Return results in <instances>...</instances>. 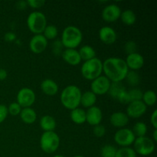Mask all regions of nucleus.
Returning <instances> with one entry per match:
<instances>
[{
  "label": "nucleus",
  "mask_w": 157,
  "mask_h": 157,
  "mask_svg": "<svg viewBox=\"0 0 157 157\" xmlns=\"http://www.w3.org/2000/svg\"><path fill=\"white\" fill-rule=\"evenodd\" d=\"M36 95L32 89L29 87H22L18 90L16 95V102L21 108L31 107L35 102Z\"/></svg>",
  "instance_id": "1a4fd4ad"
},
{
  "label": "nucleus",
  "mask_w": 157,
  "mask_h": 157,
  "mask_svg": "<svg viewBox=\"0 0 157 157\" xmlns=\"http://www.w3.org/2000/svg\"><path fill=\"white\" fill-rule=\"evenodd\" d=\"M117 150L113 146L105 145L102 147L101 150V154L102 157H115Z\"/></svg>",
  "instance_id": "2f4dec72"
},
{
  "label": "nucleus",
  "mask_w": 157,
  "mask_h": 157,
  "mask_svg": "<svg viewBox=\"0 0 157 157\" xmlns=\"http://www.w3.org/2000/svg\"><path fill=\"white\" fill-rule=\"evenodd\" d=\"M53 157H64V156H61V155H55Z\"/></svg>",
  "instance_id": "49530a36"
},
{
  "label": "nucleus",
  "mask_w": 157,
  "mask_h": 157,
  "mask_svg": "<svg viewBox=\"0 0 157 157\" xmlns=\"http://www.w3.org/2000/svg\"><path fill=\"white\" fill-rule=\"evenodd\" d=\"M120 18L122 22L127 26H130L134 25L136 21V16L135 12L131 9H126L121 12Z\"/></svg>",
  "instance_id": "b1692460"
},
{
  "label": "nucleus",
  "mask_w": 157,
  "mask_h": 157,
  "mask_svg": "<svg viewBox=\"0 0 157 157\" xmlns=\"http://www.w3.org/2000/svg\"><path fill=\"white\" fill-rule=\"evenodd\" d=\"M81 60L84 61L96 58V51L90 45H84L78 51Z\"/></svg>",
  "instance_id": "393cba45"
},
{
  "label": "nucleus",
  "mask_w": 157,
  "mask_h": 157,
  "mask_svg": "<svg viewBox=\"0 0 157 157\" xmlns=\"http://www.w3.org/2000/svg\"><path fill=\"white\" fill-rule=\"evenodd\" d=\"M129 71L125 60L117 57L107 58L103 61V72L110 82H121L125 80Z\"/></svg>",
  "instance_id": "f257e3e1"
},
{
  "label": "nucleus",
  "mask_w": 157,
  "mask_h": 157,
  "mask_svg": "<svg viewBox=\"0 0 157 157\" xmlns=\"http://www.w3.org/2000/svg\"><path fill=\"white\" fill-rule=\"evenodd\" d=\"M27 26L35 35L42 34L47 26V18L43 12L39 11L31 12L27 18Z\"/></svg>",
  "instance_id": "39448f33"
},
{
  "label": "nucleus",
  "mask_w": 157,
  "mask_h": 157,
  "mask_svg": "<svg viewBox=\"0 0 157 157\" xmlns=\"http://www.w3.org/2000/svg\"><path fill=\"white\" fill-rule=\"evenodd\" d=\"M82 32L76 26H67L61 34V42L65 48L76 49L82 42Z\"/></svg>",
  "instance_id": "7ed1b4c3"
},
{
  "label": "nucleus",
  "mask_w": 157,
  "mask_h": 157,
  "mask_svg": "<svg viewBox=\"0 0 157 157\" xmlns=\"http://www.w3.org/2000/svg\"><path fill=\"white\" fill-rule=\"evenodd\" d=\"M70 117L71 120L75 124L78 125H81L86 122V111L79 107L71 110Z\"/></svg>",
  "instance_id": "5701e85b"
},
{
  "label": "nucleus",
  "mask_w": 157,
  "mask_h": 157,
  "mask_svg": "<svg viewBox=\"0 0 157 157\" xmlns=\"http://www.w3.org/2000/svg\"><path fill=\"white\" fill-rule=\"evenodd\" d=\"M41 90L44 94L48 96H55L58 92V85L55 81L52 79H44L41 83Z\"/></svg>",
  "instance_id": "6ab92c4d"
},
{
  "label": "nucleus",
  "mask_w": 157,
  "mask_h": 157,
  "mask_svg": "<svg viewBox=\"0 0 157 157\" xmlns=\"http://www.w3.org/2000/svg\"><path fill=\"white\" fill-rule=\"evenodd\" d=\"M147 107L142 101H132L128 104L127 107V115L129 118L137 119L141 117L147 111Z\"/></svg>",
  "instance_id": "9b49d317"
},
{
  "label": "nucleus",
  "mask_w": 157,
  "mask_h": 157,
  "mask_svg": "<svg viewBox=\"0 0 157 157\" xmlns=\"http://www.w3.org/2000/svg\"><path fill=\"white\" fill-rule=\"evenodd\" d=\"M115 143L121 147H129L133 144L136 136L131 129L121 128L115 133L113 136Z\"/></svg>",
  "instance_id": "6e6552de"
},
{
  "label": "nucleus",
  "mask_w": 157,
  "mask_h": 157,
  "mask_svg": "<svg viewBox=\"0 0 157 157\" xmlns=\"http://www.w3.org/2000/svg\"><path fill=\"white\" fill-rule=\"evenodd\" d=\"M61 57L67 64L72 66L78 65L82 61L77 49L65 48L61 53Z\"/></svg>",
  "instance_id": "f3484780"
},
{
  "label": "nucleus",
  "mask_w": 157,
  "mask_h": 157,
  "mask_svg": "<svg viewBox=\"0 0 157 157\" xmlns=\"http://www.w3.org/2000/svg\"><path fill=\"white\" fill-rule=\"evenodd\" d=\"M97 102V95H95L90 90H87L81 94V104L84 107L90 108V107L95 106Z\"/></svg>",
  "instance_id": "4be33fe9"
},
{
  "label": "nucleus",
  "mask_w": 157,
  "mask_h": 157,
  "mask_svg": "<svg viewBox=\"0 0 157 157\" xmlns=\"http://www.w3.org/2000/svg\"><path fill=\"white\" fill-rule=\"evenodd\" d=\"M39 125L44 132L55 131L57 123L55 118L51 115H44L41 117L39 121Z\"/></svg>",
  "instance_id": "412c9836"
},
{
  "label": "nucleus",
  "mask_w": 157,
  "mask_h": 157,
  "mask_svg": "<svg viewBox=\"0 0 157 157\" xmlns=\"http://www.w3.org/2000/svg\"><path fill=\"white\" fill-rule=\"evenodd\" d=\"M150 123H151L152 126H153L154 130L157 129V110H155L152 113L151 117H150Z\"/></svg>",
  "instance_id": "79ce46f5"
},
{
  "label": "nucleus",
  "mask_w": 157,
  "mask_h": 157,
  "mask_svg": "<svg viewBox=\"0 0 157 157\" xmlns=\"http://www.w3.org/2000/svg\"><path fill=\"white\" fill-rule=\"evenodd\" d=\"M136 49H137V45L135 41H129L124 44V51L126 53H127V55L136 52Z\"/></svg>",
  "instance_id": "f704fd0d"
},
{
  "label": "nucleus",
  "mask_w": 157,
  "mask_h": 157,
  "mask_svg": "<svg viewBox=\"0 0 157 157\" xmlns=\"http://www.w3.org/2000/svg\"><path fill=\"white\" fill-rule=\"evenodd\" d=\"M19 117L22 122L26 124H34L37 120L36 112L32 107H25L21 109Z\"/></svg>",
  "instance_id": "aec40b11"
},
{
  "label": "nucleus",
  "mask_w": 157,
  "mask_h": 157,
  "mask_svg": "<svg viewBox=\"0 0 157 157\" xmlns=\"http://www.w3.org/2000/svg\"><path fill=\"white\" fill-rule=\"evenodd\" d=\"M126 88L124 84H121V82H113L110 84V89H109V94L114 99H117L121 94L126 91Z\"/></svg>",
  "instance_id": "a878e982"
},
{
  "label": "nucleus",
  "mask_w": 157,
  "mask_h": 157,
  "mask_svg": "<svg viewBox=\"0 0 157 157\" xmlns=\"http://www.w3.org/2000/svg\"><path fill=\"white\" fill-rule=\"evenodd\" d=\"M147 130H148V128L145 123L137 122L134 124L132 131L134 133L136 137H142V136H146Z\"/></svg>",
  "instance_id": "c85d7f7f"
},
{
  "label": "nucleus",
  "mask_w": 157,
  "mask_h": 157,
  "mask_svg": "<svg viewBox=\"0 0 157 157\" xmlns=\"http://www.w3.org/2000/svg\"><path fill=\"white\" fill-rule=\"evenodd\" d=\"M4 39L7 42H12L16 39V35L12 32H6L4 35Z\"/></svg>",
  "instance_id": "a19ab883"
},
{
  "label": "nucleus",
  "mask_w": 157,
  "mask_h": 157,
  "mask_svg": "<svg viewBox=\"0 0 157 157\" xmlns=\"http://www.w3.org/2000/svg\"><path fill=\"white\" fill-rule=\"evenodd\" d=\"M110 122L112 126L117 128H124L128 124L129 117L124 112H114L110 115Z\"/></svg>",
  "instance_id": "a211bd4d"
},
{
  "label": "nucleus",
  "mask_w": 157,
  "mask_h": 157,
  "mask_svg": "<svg viewBox=\"0 0 157 157\" xmlns=\"http://www.w3.org/2000/svg\"><path fill=\"white\" fill-rule=\"evenodd\" d=\"M115 157H136V153L131 147H121L117 150Z\"/></svg>",
  "instance_id": "7c9ffc66"
},
{
  "label": "nucleus",
  "mask_w": 157,
  "mask_h": 157,
  "mask_svg": "<svg viewBox=\"0 0 157 157\" xmlns=\"http://www.w3.org/2000/svg\"><path fill=\"white\" fill-rule=\"evenodd\" d=\"M99 38L106 44H113L117 38V34L113 28L110 26H104L99 30Z\"/></svg>",
  "instance_id": "dca6fc26"
},
{
  "label": "nucleus",
  "mask_w": 157,
  "mask_h": 157,
  "mask_svg": "<svg viewBox=\"0 0 157 157\" xmlns=\"http://www.w3.org/2000/svg\"><path fill=\"white\" fill-rule=\"evenodd\" d=\"M81 73L83 78L88 81H93L103 73V62L100 58H94L83 63L81 67Z\"/></svg>",
  "instance_id": "20e7f679"
},
{
  "label": "nucleus",
  "mask_w": 157,
  "mask_h": 157,
  "mask_svg": "<svg viewBox=\"0 0 157 157\" xmlns=\"http://www.w3.org/2000/svg\"><path fill=\"white\" fill-rule=\"evenodd\" d=\"M117 100L120 103H121V104H128L130 103V98H129L128 96V93H127V90L124 91L123 94H121L120 95L119 98Z\"/></svg>",
  "instance_id": "ea45409f"
},
{
  "label": "nucleus",
  "mask_w": 157,
  "mask_h": 157,
  "mask_svg": "<svg viewBox=\"0 0 157 157\" xmlns=\"http://www.w3.org/2000/svg\"><path fill=\"white\" fill-rule=\"evenodd\" d=\"M42 35L47 40H53L58 37V29L54 25H47Z\"/></svg>",
  "instance_id": "cd10ccee"
},
{
  "label": "nucleus",
  "mask_w": 157,
  "mask_h": 157,
  "mask_svg": "<svg viewBox=\"0 0 157 157\" xmlns=\"http://www.w3.org/2000/svg\"><path fill=\"white\" fill-rule=\"evenodd\" d=\"M110 84L111 82L107 77L101 75L91 81L90 91L95 95H104L108 93Z\"/></svg>",
  "instance_id": "9d476101"
},
{
  "label": "nucleus",
  "mask_w": 157,
  "mask_h": 157,
  "mask_svg": "<svg viewBox=\"0 0 157 157\" xmlns=\"http://www.w3.org/2000/svg\"><path fill=\"white\" fill-rule=\"evenodd\" d=\"M125 79L127 80V83L133 87H136L140 82V77L139 74L134 71H129Z\"/></svg>",
  "instance_id": "c756f323"
},
{
  "label": "nucleus",
  "mask_w": 157,
  "mask_h": 157,
  "mask_svg": "<svg viewBox=\"0 0 157 157\" xmlns=\"http://www.w3.org/2000/svg\"><path fill=\"white\" fill-rule=\"evenodd\" d=\"M48 40L42 34L35 35L29 41V48L34 54H41L47 48Z\"/></svg>",
  "instance_id": "ddd939ff"
},
{
  "label": "nucleus",
  "mask_w": 157,
  "mask_h": 157,
  "mask_svg": "<svg viewBox=\"0 0 157 157\" xmlns=\"http://www.w3.org/2000/svg\"><path fill=\"white\" fill-rule=\"evenodd\" d=\"M103 120L102 110L97 106L90 107L86 111V122L88 123L90 126H94L101 124Z\"/></svg>",
  "instance_id": "2eb2a0df"
},
{
  "label": "nucleus",
  "mask_w": 157,
  "mask_h": 157,
  "mask_svg": "<svg viewBox=\"0 0 157 157\" xmlns=\"http://www.w3.org/2000/svg\"><path fill=\"white\" fill-rule=\"evenodd\" d=\"M63 48L62 44H61V41H56L54 42V44H52V51H53V53L55 55H58V54H60V52H61L62 53L63 51L61 50Z\"/></svg>",
  "instance_id": "58836bf2"
},
{
  "label": "nucleus",
  "mask_w": 157,
  "mask_h": 157,
  "mask_svg": "<svg viewBox=\"0 0 157 157\" xmlns=\"http://www.w3.org/2000/svg\"><path fill=\"white\" fill-rule=\"evenodd\" d=\"M9 113H8V108L4 104H0V124L4 122L7 118Z\"/></svg>",
  "instance_id": "4c0bfd02"
},
{
  "label": "nucleus",
  "mask_w": 157,
  "mask_h": 157,
  "mask_svg": "<svg viewBox=\"0 0 157 157\" xmlns=\"http://www.w3.org/2000/svg\"><path fill=\"white\" fill-rule=\"evenodd\" d=\"M121 8L117 4H110L105 6L103 9L101 16L102 18L107 22H114L117 21L121 15Z\"/></svg>",
  "instance_id": "f8f14e48"
},
{
  "label": "nucleus",
  "mask_w": 157,
  "mask_h": 157,
  "mask_svg": "<svg viewBox=\"0 0 157 157\" xmlns=\"http://www.w3.org/2000/svg\"><path fill=\"white\" fill-rule=\"evenodd\" d=\"M153 142H156L157 141V129L156 130H154V131H153Z\"/></svg>",
  "instance_id": "a18cd8bd"
},
{
  "label": "nucleus",
  "mask_w": 157,
  "mask_h": 157,
  "mask_svg": "<svg viewBox=\"0 0 157 157\" xmlns=\"http://www.w3.org/2000/svg\"><path fill=\"white\" fill-rule=\"evenodd\" d=\"M82 92L76 85H67L61 93V103L66 109L72 110L78 108L81 104V98Z\"/></svg>",
  "instance_id": "f03ea898"
},
{
  "label": "nucleus",
  "mask_w": 157,
  "mask_h": 157,
  "mask_svg": "<svg viewBox=\"0 0 157 157\" xmlns=\"http://www.w3.org/2000/svg\"><path fill=\"white\" fill-rule=\"evenodd\" d=\"M15 6H16L17 9H19V10H24V9H25L28 6L27 2L26 1H18L16 2Z\"/></svg>",
  "instance_id": "37998d69"
},
{
  "label": "nucleus",
  "mask_w": 157,
  "mask_h": 157,
  "mask_svg": "<svg viewBox=\"0 0 157 157\" xmlns=\"http://www.w3.org/2000/svg\"><path fill=\"white\" fill-rule=\"evenodd\" d=\"M60 137L55 131L44 132L40 137V147L48 154L55 153L59 148Z\"/></svg>",
  "instance_id": "423d86ee"
},
{
  "label": "nucleus",
  "mask_w": 157,
  "mask_h": 157,
  "mask_svg": "<svg viewBox=\"0 0 157 157\" xmlns=\"http://www.w3.org/2000/svg\"><path fill=\"white\" fill-rule=\"evenodd\" d=\"M156 94L155 91L152 90H148L147 91L144 92L141 101L144 102L147 107H152L155 105L156 103Z\"/></svg>",
  "instance_id": "bb28decb"
},
{
  "label": "nucleus",
  "mask_w": 157,
  "mask_h": 157,
  "mask_svg": "<svg viewBox=\"0 0 157 157\" xmlns=\"http://www.w3.org/2000/svg\"><path fill=\"white\" fill-rule=\"evenodd\" d=\"M74 157H84V156H81V155H78V156H74Z\"/></svg>",
  "instance_id": "de8ad7c7"
},
{
  "label": "nucleus",
  "mask_w": 157,
  "mask_h": 157,
  "mask_svg": "<svg viewBox=\"0 0 157 157\" xmlns=\"http://www.w3.org/2000/svg\"><path fill=\"white\" fill-rule=\"evenodd\" d=\"M8 73L5 69L0 68V81H2L7 78Z\"/></svg>",
  "instance_id": "c03bdc74"
},
{
  "label": "nucleus",
  "mask_w": 157,
  "mask_h": 157,
  "mask_svg": "<svg viewBox=\"0 0 157 157\" xmlns=\"http://www.w3.org/2000/svg\"><path fill=\"white\" fill-rule=\"evenodd\" d=\"M127 93H128L130 102H132V101H141L144 92L139 88H133L129 90V91H127Z\"/></svg>",
  "instance_id": "473e14b6"
},
{
  "label": "nucleus",
  "mask_w": 157,
  "mask_h": 157,
  "mask_svg": "<svg viewBox=\"0 0 157 157\" xmlns=\"http://www.w3.org/2000/svg\"><path fill=\"white\" fill-rule=\"evenodd\" d=\"M125 62L129 71H136L144 67L145 61H144V58L142 55L137 53V52H135V53L127 55Z\"/></svg>",
  "instance_id": "4468645a"
},
{
  "label": "nucleus",
  "mask_w": 157,
  "mask_h": 157,
  "mask_svg": "<svg viewBox=\"0 0 157 157\" xmlns=\"http://www.w3.org/2000/svg\"><path fill=\"white\" fill-rule=\"evenodd\" d=\"M8 108V113L9 114L12 115V116H18L20 114L21 110V107L18 104L17 102H12L9 105V107H7Z\"/></svg>",
  "instance_id": "72a5a7b5"
},
{
  "label": "nucleus",
  "mask_w": 157,
  "mask_h": 157,
  "mask_svg": "<svg viewBox=\"0 0 157 157\" xmlns=\"http://www.w3.org/2000/svg\"><path fill=\"white\" fill-rule=\"evenodd\" d=\"M26 2L28 6H30L32 9H39L45 4V1L44 0H28Z\"/></svg>",
  "instance_id": "e433bc0d"
},
{
  "label": "nucleus",
  "mask_w": 157,
  "mask_h": 157,
  "mask_svg": "<svg viewBox=\"0 0 157 157\" xmlns=\"http://www.w3.org/2000/svg\"><path fill=\"white\" fill-rule=\"evenodd\" d=\"M93 133L94 135H95L97 137H102L106 133L105 127L101 125V124H98V125L94 126L93 129Z\"/></svg>",
  "instance_id": "c9c22d12"
},
{
  "label": "nucleus",
  "mask_w": 157,
  "mask_h": 157,
  "mask_svg": "<svg viewBox=\"0 0 157 157\" xmlns=\"http://www.w3.org/2000/svg\"><path fill=\"white\" fill-rule=\"evenodd\" d=\"M133 146V150L136 154L138 153L142 156H150L155 150V143L153 140L146 136L142 137H136Z\"/></svg>",
  "instance_id": "0eeeda50"
}]
</instances>
